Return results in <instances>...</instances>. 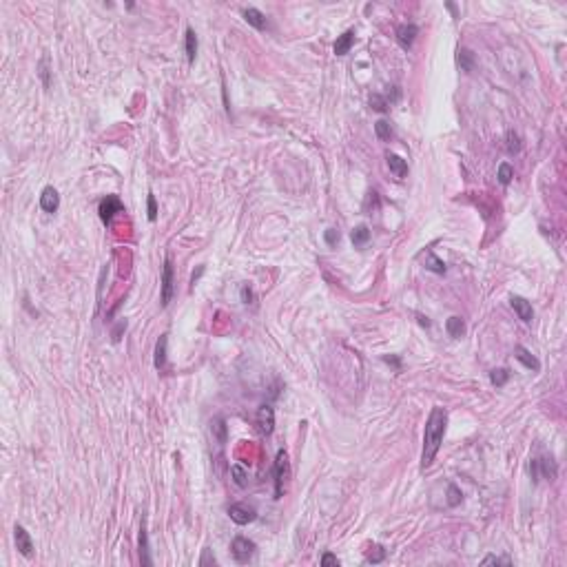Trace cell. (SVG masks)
Segmentation results:
<instances>
[{
	"label": "cell",
	"instance_id": "6da1fadb",
	"mask_svg": "<svg viewBox=\"0 0 567 567\" xmlns=\"http://www.w3.org/2000/svg\"><path fill=\"white\" fill-rule=\"evenodd\" d=\"M448 428V410L446 408H432L428 421H425V432H423V452H421V468L432 465L435 456L443 443V435Z\"/></svg>",
	"mask_w": 567,
	"mask_h": 567
},
{
	"label": "cell",
	"instance_id": "7a4b0ae2",
	"mask_svg": "<svg viewBox=\"0 0 567 567\" xmlns=\"http://www.w3.org/2000/svg\"><path fill=\"white\" fill-rule=\"evenodd\" d=\"M529 472H532V481H539L541 477L554 481L556 479V463H554L552 454L543 452L541 456H534L529 463Z\"/></svg>",
	"mask_w": 567,
	"mask_h": 567
},
{
	"label": "cell",
	"instance_id": "3957f363",
	"mask_svg": "<svg viewBox=\"0 0 567 567\" xmlns=\"http://www.w3.org/2000/svg\"><path fill=\"white\" fill-rule=\"evenodd\" d=\"M255 550H257V545L246 536H235L233 543H230V552H233V558L237 563H248L255 556Z\"/></svg>",
	"mask_w": 567,
	"mask_h": 567
},
{
	"label": "cell",
	"instance_id": "277c9868",
	"mask_svg": "<svg viewBox=\"0 0 567 567\" xmlns=\"http://www.w3.org/2000/svg\"><path fill=\"white\" fill-rule=\"evenodd\" d=\"M290 477V468H288V456H286L284 450L277 452L275 459V498H282L284 494V483L286 479Z\"/></svg>",
	"mask_w": 567,
	"mask_h": 567
},
{
	"label": "cell",
	"instance_id": "5b68a950",
	"mask_svg": "<svg viewBox=\"0 0 567 567\" xmlns=\"http://www.w3.org/2000/svg\"><path fill=\"white\" fill-rule=\"evenodd\" d=\"M228 516H230L233 523H237V525H248V523H253L255 519H257V510L248 503H235V505L228 508Z\"/></svg>",
	"mask_w": 567,
	"mask_h": 567
},
{
	"label": "cell",
	"instance_id": "8992f818",
	"mask_svg": "<svg viewBox=\"0 0 567 567\" xmlns=\"http://www.w3.org/2000/svg\"><path fill=\"white\" fill-rule=\"evenodd\" d=\"M171 299H173V261H171V257H166L162 268V292H160L162 308H166Z\"/></svg>",
	"mask_w": 567,
	"mask_h": 567
},
{
	"label": "cell",
	"instance_id": "52a82bcc",
	"mask_svg": "<svg viewBox=\"0 0 567 567\" xmlns=\"http://www.w3.org/2000/svg\"><path fill=\"white\" fill-rule=\"evenodd\" d=\"M122 211H124V204H122L120 199L115 197V195H107V197L100 202V206H97L100 219H102L105 224H111V219H113L115 213H122Z\"/></svg>",
	"mask_w": 567,
	"mask_h": 567
},
{
	"label": "cell",
	"instance_id": "ba28073f",
	"mask_svg": "<svg viewBox=\"0 0 567 567\" xmlns=\"http://www.w3.org/2000/svg\"><path fill=\"white\" fill-rule=\"evenodd\" d=\"M14 539H16L18 552H20L24 558H31V554H34V543H31V536H29L27 529H24L22 525H16V527H14Z\"/></svg>",
	"mask_w": 567,
	"mask_h": 567
},
{
	"label": "cell",
	"instance_id": "9c48e42d",
	"mask_svg": "<svg viewBox=\"0 0 567 567\" xmlns=\"http://www.w3.org/2000/svg\"><path fill=\"white\" fill-rule=\"evenodd\" d=\"M40 209L45 213H56L60 209V195L53 186H47L42 188L40 193Z\"/></svg>",
	"mask_w": 567,
	"mask_h": 567
},
{
	"label": "cell",
	"instance_id": "30bf717a",
	"mask_svg": "<svg viewBox=\"0 0 567 567\" xmlns=\"http://www.w3.org/2000/svg\"><path fill=\"white\" fill-rule=\"evenodd\" d=\"M510 304H512V308L516 310V315H519V319H521V321H525V324H529V321L534 319L532 304H529L527 299H523V297H519V295H512V297H510Z\"/></svg>",
	"mask_w": 567,
	"mask_h": 567
},
{
	"label": "cell",
	"instance_id": "8fae6325",
	"mask_svg": "<svg viewBox=\"0 0 567 567\" xmlns=\"http://www.w3.org/2000/svg\"><path fill=\"white\" fill-rule=\"evenodd\" d=\"M257 425L261 435H271L273 428H275V410L271 406H261L257 412Z\"/></svg>",
	"mask_w": 567,
	"mask_h": 567
},
{
	"label": "cell",
	"instance_id": "7c38bea8",
	"mask_svg": "<svg viewBox=\"0 0 567 567\" xmlns=\"http://www.w3.org/2000/svg\"><path fill=\"white\" fill-rule=\"evenodd\" d=\"M417 34H419L417 24H399V27H397V40H399V45L404 47V49H410L412 42H414V38H417Z\"/></svg>",
	"mask_w": 567,
	"mask_h": 567
},
{
	"label": "cell",
	"instance_id": "4fadbf2b",
	"mask_svg": "<svg viewBox=\"0 0 567 567\" xmlns=\"http://www.w3.org/2000/svg\"><path fill=\"white\" fill-rule=\"evenodd\" d=\"M242 16H244V20H246L248 24H251V27H255V29H266V16L261 14L259 9H255V7H246L242 11Z\"/></svg>",
	"mask_w": 567,
	"mask_h": 567
},
{
	"label": "cell",
	"instance_id": "5bb4252c",
	"mask_svg": "<svg viewBox=\"0 0 567 567\" xmlns=\"http://www.w3.org/2000/svg\"><path fill=\"white\" fill-rule=\"evenodd\" d=\"M514 357L519 359V361H521L523 365H525L527 370H534V373H536V370L541 368L539 359H536V357H534V355H532V352H529L527 348H523V346H516V348H514Z\"/></svg>",
	"mask_w": 567,
	"mask_h": 567
},
{
	"label": "cell",
	"instance_id": "9a60e30c",
	"mask_svg": "<svg viewBox=\"0 0 567 567\" xmlns=\"http://www.w3.org/2000/svg\"><path fill=\"white\" fill-rule=\"evenodd\" d=\"M388 169L392 171V175L397 180H404L406 175H408V164H406V160H401L399 155H394V153H388Z\"/></svg>",
	"mask_w": 567,
	"mask_h": 567
},
{
	"label": "cell",
	"instance_id": "2e32d148",
	"mask_svg": "<svg viewBox=\"0 0 567 567\" xmlns=\"http://www.w3.org/2000/svg\"><path fill=\"white\" fill-rule=\"evenodd\" d=\"M352 45H355V31L348 29V31H344L337 38V42H335V53H337V56H346Z\"/></svg>",
	"mask_w": 567,
	"mask_h": 567
},
{
	"label": "cell",
	"instance_id": "e0dca14e",
	"mask_svg": "<svg viewBox=\"0 0 567 567\" xmlns=\"http://www.w3.org/2000/svg\"><path fill=\"white\" fill-rule=\"evenodd\" d=\"M166 346H169V335H160L155 344V368L164 370L166 368Z\"/></svg>",
	"mask_w": 567,
	"mask_h": 567
},
{
	"label": "cell",
	"instance_id": "ac0fdd59",
	"mask_svg": "<svg viewBox=\"0 0 567 567\" xmlns=\"http://www.w3.org/2000/svg\"><path fill=\"white\" fill-rule=\"evenodd\" d=\"M140 563L144 567H149L153 560H151V554H149V536H146V525L142 523L140 527Z\"/></svg>",
	"mask_w": 567,
	"mask_h": 567
},
{
	"label": "cell",
	"instance_id": "d6986e66",
	"mask_svg": "<svg viewBox=\"0 0 567 567\" xmlns=\"http://www.w3.org/2000/svg\"><path fill=\"white\" fill-rule=\"evenodd\" d=\"M195 56H197V36H195V31L188 27L186 29V60H188V64L195 62Z\"/></svg>",
	"mask_w": 567,
	"mask_h": 567
},
{
	"label": "cell",
	"instance_id": "ffe728a7",
	"mask_svg": "<svg viewBox=\"0 0 567 567\" xmlns=\"http://www.w3.org/2000/svg\"><path fill=\"white\" fill-rule=\"evenodd\" d=\"M446 330H448L450 337L459 339V337H463V332H465V324H463L461 317H450V319L446 321Z\"/></svg>",
	"mask_w": 567,
	"mask_h": 567
},
{
	"label": "cell",
	"instance_id": "44dd1931",
	"mask_svg": "<svg viewBox=\"0 0 567 567\" xmlns=\"http://www.w3.org/2000/svg\"><path fill=\"white\" fill-rule=\"evenodd\" d=\"M350 240H352V244H355V246H363V244L370 240V230H368V226H365V224H359V226L350 233Z\"/></svg>",
	"mask_w": 567,
	"mask_h": 567
},
{
	"label": "cell",
	"instance_id": "7402d4cb",
	"mask_svg": "<svg viewBox=\"0 0 567 567\" xmlns=\"http://www.w3.org/2000/svg\"><path fill=\"white\" fill-rule=\"evenodd\" d=\"M425 268H428V271H432V273H437V275H443V273H446V264H443V261L439 259L435 253H428V255H425Z\"/></svg>",
	"mask_w": 567,
	"mask_h": 567
},
{
	"label": "cell",
	"instance_id": "603a6c76",
	"mask_svg": "<svg viewBox=\"0 0 567 567\" xmlns=\"http://www.w3.org/2000/svg\"><path fill=\"white\" fill-rule=\"evenodd\" d=\"M508 379H510V373L505 368H496V370H492V373H490V381H492V386H496V388L505 386Z\"/></svg>",
	"mask_w": 567,
	"mask_h": 567
},
{
	"label": "cell",
	"instance_id": "cb8c5ba5",
	"mask_svg": "<svg viewBox=\"0 0 567 567\" xmlns=\"http://www.w3.org/2000/svg\"><path fill=\"white\" fill-rule=\"evenodd\" d=\"M505 140H508V142H505V151H508L510 155L519 153V151H521V138L516 136L514 131H508V138H505Z\"/></svg>",
	"mask_w": 567,
	"mask_h": 567
},
{
	"label": "cell",
	"instance_id": "d4e9b609",
	"mask_svg": "<svg viewBox=\"0 0 567 567\" xmlns=\"http://www.w3.org/2000/svg\"><path fill=\"white\" fill-rule=\"evenodd\" d=\"M498 182H501L503 186H508L510 182H512V178H514V169H512V164H508V162H503L501 166H498Z\"/></svg>",
	"mask_w": 567,
	"mask_h": 567
},
{
	"label": "cell",
	"instance_id": "484cf974",
	"mask_svg": "<svg viewBox=\"0 0 567 567\" xmlns=\"http://www.w3.org/2000/svg\"><path fill=\"white\" fill-rule=\"evenodd\" d=\"M375 131H377V138L383 140V142H388L390 138H392V126H390V122L386 120H379L375 124Z\"/></svg>",
	"mask_w": 567,
	"mask_h": 567
},
{
	"label": "cell",
	"instance_id": "4316f807",
	"mask_svg": "<svg viewBox=\"0 0 567 567\" xmlns=\"http://www.w3.org/2000/svg\"><path fill=\"white\" fill-rule=\"evenodd\" d=\"M370 107H373L375 111H379V113H386L390 109V102L381 93H373V95H370Z\"/></svg>",
	"mask_w": 567,
	"mask_h": 567
},
{
	"label": "cell",
	"instance_id": "83f0119b",
	"mask_svg": "<svg viewBox=\"0 0 567 567\" xmlns=\"http://www.w3.org/2000/svg\"><path fill=\"white\" fill-rule=\"evenodd\" d=\"M459 64L463 71H472L474 69V56L468 49H459Z\"/></svg>",
	"mask_w": 567,
	"mask_h": 567
},
{
	"label": "cell",
	"instance_id": "f1b7e54d",
	"mask_svg": "<svg viewBox=\"0 0 567 567\" xmlns=\"http://www.w3.org/2000/svg\"><path fill=\"white\" fill-rule=\"evenodd\" d=\"M211 428L215 430V435H217V441H219V443H226V423H224V419H222V417L213 419Z\"/></svg>",
	"mask_w": 567,
	"mask_h": 567
},
{
	"label": "cell",
	"instance_id": "f546056e",
	"mask_svg": "<svg viewBox=\"0 0 567 567\" xmlns=\"http://www.w3.org/2000/svg\"><path fill=\"white\" fill-rule=\"evenodd\" d=\"M386 558V550H383L381 545H373L370 547V554H368V563H381V560Z\"/></svg>",
	"mask_w": 567,
	"mask_h": 567
},
{
	"label": "cell",
	"instance_id": "4dcf8cb0",
	"mask_svg": "<svg viewBox=\"0 0 567 567\" xmlns=\"http://www.w3.org/2000/svg\"><path fill=\"white\" fill-rule=\"evenodd\" d=\"M38 71H40V78H42V84L49 87V53L40 58V64H38Z\"/></svg>",
	"mask_w": 567,
	"mask_h": 567
},
{
	"label": "cell",
	"instance_id": "1f68e13d",
	"mask_svg": "<svg viewBox=\"0 0 567 567\" xmlns=\"http://www.w3.org/2000/svg\"><path fill=\"white\" fill-rule=\"evenodd\" d=\"M461 498H463V494H461L459 487H456V485H450V487H448V505H450V508L459 505Z\"/></svg>",
	"mask_w": 567,
	"mask_h": 567
},
{
	"label": "cell",
	"instance_id": "d6a6232c",
	"mask_svg": "<svg viewBox=\"0 0 567 567\" xmlns=\"http://www.w3.org/2000/svg\"><path fill=\"white\" fill-rule=\"evenodd\" d=\"M230 472H233L237 485H240V487H246V472H244L240 465H233V468H230Z\"/></svg>",
	"mask_w": 567,
	"mask_h": 567
},
{
	"label": "cell",
	"instance_id": "836d02e7",
	"mask_svg": "<svg viewBox=\"0 0 567 567\" xmlns=\"http://www.w3.org/2000/svg\"><path fill=\"white\" fill-rule=\"evenodd\" d=\"M324 237H326V244H328V246H337V242H339V230L328 228Z\"/></svg>",
	"mask_w": 567,
	"mask_h": 567
},
{
	"label": "cell",
	"instance_id": "e575fe53",
	"mask_svg": "<svg viewBox=\"0 0 567 567\" xmlns=\"http://www.w3.org/2000/svg\"><path fill=\"white\" fill-rule=\"evenodd\" d=\"M483 565H510V558H501V556H485Z\"/></svg>",
	"mask_w": 567,
	"mask_h": 567
},
{
	"label": "cell",
	"instance_id": "d590c367",
	"mask_svg": "<svg viewBox=\"0 0 567 567\" xmlns=\"http://www.w3.org/2000/svg\"><path fill=\"white\" fill-rule=\"evenodd\" d=\"M149 219L155 222L157 219V204H155V195H149Z\"/></svg>",
	"mask_w": 567,
	"mask_h": 567
},
{
	"label": "cell",
	"instance_id": "8d00e7d4",
	"mask_svg": "<svg viewBox=\"0 0 567 567\" xmlns=\"http://www.w3.org/2000/svg\"><path fill=\"white\" fill-rule=\"evenodd\" d=\"M321 567H328V565H335V567H339V558L337 556H332V554H324V556H321Z\"/></svg>",
	"mask_w": 567,
	"mask_h": 567
},
{
	"label": "cell",
	"instance_id": "74e56055",
	"mask_svg": "<svg viewBox=\"0 0 567 567\" xmlns=\"http://www.w3.org/2000/svg\"><path fill=\"white\" fill-rule=\"evenodd\" d=\"M242 302L244 304H253V290L248 286H242Z\"/></svg>",
	"mask_w": 567,
	"mask_h": 567
},
{
	"label": "cell",
	"instance_id": "f35d334b",
	"mask_svg": "<svg viewBox=\"0 0 567 567\" xmlns=\"http://www.w3.org/2000/svg\"><path fill=\"white\" fill-rule=\"evenodd\" d=\"M124 328H126V321H120V326L113 330V341H118V339H120V332L124 330Z\"/></svg>",
	"mask_w": 567,
	"mask_h": 567
},
{
	"label": "cell",
	"instance_id": "ab89813d",
	"mask_svg": "<svg viewBox=\"0 0 567 567\" xmlns=\"http://www.w3.org/2000/svg\"><path fill=\"white\" fill-rule=\"evenodd\" d=\"M202 273H204V266H199V268H197V273H193V277H191V286L197 284V279H199V275H202Z\"/></svg>",
	"mask_w": 567,
	"mask_h": 567
},
{
	"label": "cell",
	"instance_id": "60d3db41",
	"mask_svg": "<svg viewBox=\"0 0 567 567\" xmlns=\"http://www.w3.org/2000/svg\"><path fill=\"white\" fill-rule=\"evenodd\" d=\"M417 319H419V324H421V326H425V328H430V319H428V317H423L421 313H417Z\"/></svg>",
	"mask_w": 567,
	"mask_h": 567
}]
</instances>
